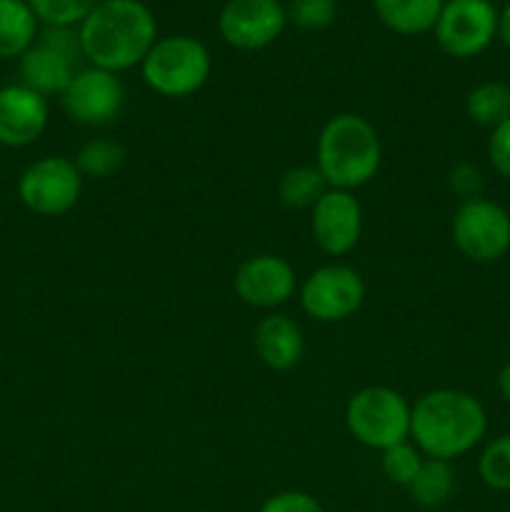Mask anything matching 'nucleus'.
Segmentation results:
<instances>
[{"label":"nucleus","instance_id":"obj_1","mask_svg":"<svg viewBox=\"0 0 510 512\" xmlns=\"http://www.w3.org/2000/svg\"><path fill=\"white\" fill-rule=\"evenodd\" d=\"M488 430V413L475 395L438 388L420 395L410 410V443L425 458L453 463L470 453Z\"/></svg>","mask_w":510,"mask_h":512},{"label":"nucleus","instance_id":"obj_2","mask_svg":"<svg viewBox=\"0 0 510 512\" xmlns=\"http://www.w3.org/2000/svg\"><path fill=\"white\" fill-rule=\"evenodd\" d=\"M78 38L93 68L123 73L143 63L158 40V23L140 0H100L80 23Z\"/></svg>","mask_w":510,"mask_h":512},{"label":"nucleus","instance_id":"obj_3","mask_svg":"<svg viewBox=\"0 0 510 512\" xmlns=\"http://www.w3.org/2000/svg\"><path fill=\"white\" fill-rule=\"evenodd\" d=\"M383 145L378 130L358 113H338L323 125L315 145V168L328 188L358 190L378 175Z\"/></svg>","mask_w":510,"mask_h":512},{"label":"nucleus","instance_id":"obj_4","mask_svg":"<svg viewBox=\"0 0 510 512\" xmlns=\"http://www.w3.org/2000/svg\"><path fill=\"white\" fill-rule=\"evenodd\" d=\"M213 60L208 48L190 35L158 38L140 63L145 85L163 98H188L210 78Z\"/></svg>","mask_w":510,"mask_h":512},{"label":"nucleus","instance_id":"obj_5","mask_svg":"<svg viewBox=\"0 0 510 512\" xmlns=\"http://www.w3.org/2000/svg\"><path fill=\"white\" fill-rule=\"evenodd\" d=\"M413 405L388 385H368L350 395L345 405V428L370 450H388L410 440Z\"/></svg>","mask_w":510,"mask_h":512},{"label":"nucleus","instance_id":"obj_6","mask_svg":"<svg viewBox=\"0 0 510 512\" xmlns=\"http://www.w3.org/2000/svg\"><path fill=\"white\" fill-rule=\"evenodd\" d=\"M80 60H83V48H80L78 30L48 28L20 55L23 85L45 98L63 95L80 70Z\"/></svg>","mask_w":510,"mask_h":512},{"label":"nucleus","instance_id":"obj_7","mask_svg":"<svg viewBox=\"0 0 510 512\" xmlns=\"http://www.w3.org/2000/svg\"><path fill=\"white\" fill-rule=\"evenodd\" d=\"M83 193V175L65 155H45L23 170L18 180V198L30 213L60 218L78 205Z\"/></svg>","mask_w":510,"mask_h":512},{"label":"nucleus","instance_id":"obj_8","mask_svg":"<svg viewBox=\"0 0 510 512\" xmlns=\"http://www.w3.org/2000/svg\"><path fill=\"white\" fill-rule=\"evenodd\" d=\"M450 235L468 260L495 263L510 250V213L483 195L463 200L450 223Z\"/></svg>","mask_w":510,"mask_h":512},{"label":"nucleus","instance_id":"obj_9","mask_svg":"<svg viewBox=\"0 0 510 512\" xmlns=\"http://www.w3.org/2000/svg\"><path fill=\"white\" fill-rule=\"evenodd\" d=\"M300 308L318 323H340L363 308V275L343 263L323 265L303 280L298 290Z\"/></svg>","mask_w":510,"mask_h":512},{"label":"nucleus","instance_id":"obj_10","mask_svg":"<svg viewBox=\"0 0 510 512\" xmlns=\"http://www.w3.org/2000/svg\"><path fill=\"white\" fill-rule=\"evenodd\" d=\"M433 30L443 53L468 60L493 43L498 35V13L490 0H448Z\"/></svg>","mask_w":510,"mask_h":512},{"label":"nucleus","instance_id":"obj_11","mask_svg":"<svg viewBox=\"0 0 510 512\" xmlns=\"http://www.w3.org/2000/svg\"><path fill=\"white\" fill-rule=\"evenodd\" d=\"M63 110L80 125H110L118 120L125 105V85L118 73L103 68H80L65 93L60 95Z\"/></svg>","mask_w":510,"mask_h":512},{"label":"nucleus","instance_id":"obj_12","mask_svg":"<svg viewBox=\"0 0 510 512\" xmlns=\"http://www.w3.org/2000/svg\"><path fill=\"white\" fill-rule=\"evenodd\" d=\"M288 13L278 0H228L220 10L218 28L228 45L260 50L280 38Z\"/></svg>","mask_w":510,"mask_h":512},{"label":"nucleus","instance_id":"obj_13","mask_svg":"<svg viewBox=\"0 0 510 512\" xmlns=\"http://www.w3.org/2000/svg\"><path fill=\"white\" fill-rule=\"evenodd\" d=\"M313 240L325 255H348L363 233V208L350 190H325L323 198L310 208Z\"/></svg>","mask_w":510,"mask_h":512},{"label":"nucleus","instance_id":"obj_14","mask_svg":"<svg viewBox=\"0 0 510 512\" xmlns=\"http://www.w3.org/2000/svg\"><path fill=\"white\" fill-rule=\"evenodd\" d=\"M233 288L245 305L258 310H275L288 303L298 290L295 268L280 255H253L235 270Z\"/></svg>","mask_w":510,"mask_h":512},{"label":"nucleus","instance_id":"obj_15","mask_svg":"<svg viewBox=\"0 0 510 512\" xmlns=\"http://www.w3.org/2000/svg\"><path fill=\"white\" fill-rule=\"evenodd\" d=\"M48 115V98L28 85L18 83L0 88V145H33L48 128Z\"/></svg>","mask_w":510,"mask_h":512},{"label":"nucleus","instance_id":"obj_16","mask_svg":"<svg viewBox=\"0 0 510 512\" xmlns=\"http://www.w3.org/2000/svg\"><path fill=\"white\" fill-rule=\"evenodd\" d=\"M253 348L260 363L270 370H293L305 355V338L293 318L280 313L265 315L253 333Z\"/></svg>","mask_w":510,"mask_h":512},{"label":"nucleus","instance_id":"obj_17","mask_svg":"<svg viewBox=\"0 0 510 512\" xmlns=\"http://www.w3.org/2000/svg\"><path fill=\"white\" fill-rule=\"evenodd\" d=\"M380 23L400 35H420L435 28L443 0H373Z\"/></svg>","mask_w":510,"mask_h":512},{"label":"nucleus","instance_id":"obj_18","mask_svg":"<svg viewBox=\"0 0 510 512\" xmlns=\"http://www.w3.org/2000/svg\"><path fill=\"white\" fill-rule=\"evenodd\" d=\"M38 40V18L25 0H0V58H20Z\"/></svg>","mask_w":510,"mask_h":512},{"label":"nucleus","instance_id":"obj_19","mask_svg":"<svg viewBox=\"0 0 510 512\" xmlns=\"http://www.w3.org/2000/svg\"><path fill=\"white\" fill-rule=\"evenodd\" d=\"M455 490V470L448 460L425 458L418 475L408 485V493L420 508H438L448 503Z\"/></svg>","mask_w":510,"mask_h":512},{"label":"nucleus","instance_id":"obj_20","mask_svg":"<svg viewBox=\"0 0 510 512\" xmlns=\"http://www.w3.org/2000/svg\"><path fill=\"white\" fill-rule=\"evenodd\" d=\"M465 113L475 125L490 130L498 128L500 123L510 120V85L498 80L475 85L465 98Z\"/></svg>","mask_w":510,"mask_h":512},{"label":"nucleus","instance_id":"obj_21","mask_svg":"<svg viewBox=\"0 0 510 512\" xmlns=\"http://www.w3.org/2000/svg\"><path fill=\"white\" fill-rule=\"evenodd\" d=\"M328 190L323 173L315 165H295L285 170L278 183V198L285 208L305 210L313 208Z\"/></svg>","mask_w":510,"mask_h":512},{"label":"nucleus","instance_id":"obj_22","mask_svg":"<svg viewBox=\"0 0 510 512\" xmlns=\"http://www.w3.org/2000/svg\"><path fill=\"white\" fill-rule=\"evenodd\" d=\"M75 168L83 178H110L125 163V150L118 140L93 138L75 155Z\"/></svg>","mask_w":510,"mask_h":512},{"label":"nucleus","instance_id":"obj_23","mask_svg":"<svg viewBox=\"0 0 510 512\" xmlns=\"http://www.w3.org/2000/svg\"><path fill=\"white\" fill-rule=\"evenodd\" d=\"M98 3L100 0H28L35 18L48 28H73L75 23H83Z\"/></svg>","mask_w":510,"mask_h":512},{"label":"nucleus","instance_id":"obj_24","mask_svg":"<svg viewBox=\"0 0 510 512\" xmlns=\"http://www.w3.org/2000/svg\"><path fill=\"white\" fill-rule=\"evenodd\" d=\"M478 473L488 488L510 493V433L485 445L478 460Z\"/></svg>","mask_w":510,"mask_h":512},{"label":"nucleus","instance_id":"obj_25","mask_svg":"<svg viewBox=\"0 0 510 512\" xmlns=\"http://www.w3.org/2000/svg\"><path fill=\"white\" fill-rule=\"evenodd\" d=\"M423 460V453H420L410 440H405V443L383 450L380 468H383L385 478H388L390 483L400 485V488H408L415 480V475H418Z\"/></svg>","mask_w":510,"mask_h":512},{"label":"nucleus","instance_id":"obj_26","mask_svg":"<svg viewBox=\"0 0 510 512\" xmlns=\"http://www.w3.org/2000/svg\"><path fill=\"white\" fill-rule=\"evenodd\" d=\"M285 13L298 28L323 30L335 20L338 5H335V0H293Z\"/></svg>","mask_w":510,"mask_h":512},{"label":"nucleus","instance_id":"obj_27","mask_svg":"<svg viewBox=\"0 0 510 512\" xmlns=\"http://www.w3.org/2000/svg\"><path fill=\"white\" fill-rule=\"evenodd\" d=\"M258 512H325L323 505L303 490H283L260 505Z\"/></svg>","mask_w":510,"mask_h":512},{"label":"nucleus","instance_id":"obj_28","mask_svg":"<svg viewBox=\"0 0 510 512\" xmlns=\"http://www.w3.org/2000/svg\"><path fill=\"white\" fill-rule=\"evenodd\" d=\"M488 160L493 170L510 180V120L490 130L488 138Z\"/></svg>","mask_w":510,"mask_h":512},{"label":"nucleus","instance_id":"obj_29","mask_svg":"<svg viewBox=\"0 0 510 512\" xmlns=\"http://www.w3.org/2000/svg\"><path fill=\"white\" fill-rule=\"evenodd\" d=\"M450 183H453V190L458 195H463V200L480 198V188H483V175L475 165L460 163L455 165V170L450 173Z\"/></svg>","mask_w":510,"mask_h":512},{"label":"nucleus","instance_id":"obj_30","mask_svg":"<svg viewBox=\"0 0 510 512\" xmlns=\"http://www.w3.org/2000/svg\"><path fill=\"white\" fill-rule=\"evenodd\" d=\"M498 38L503 40L505 48L510 50V3L505 5L503 13L498 15Z\"/></svg>","mask_w":510,"mask_h":512},{"label":"nucleus","instance_id":"obj_31","mask_svg":"<svg viewBox=\"0 0 510 512\" xmlns=\"http://www.w3.org/2000/svg\"><path fill=\"white\" fill-rule=\"evenodd\" d=\"M498 390L505 403L510 405V363H505L498 373Z\"/></svg>","mask_w":510,"mask_h":512}]
</instances>
